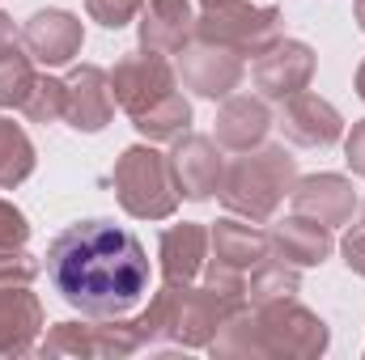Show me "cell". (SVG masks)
Here are the masks:
<instances>
[{"instance_id": "obj_1", "label": "cell", "mask_w": 365, "mask_h": 360, "mask_svg": "<svg viewBox=\"0 0 365 360\" xmlns=\"http://www.w3.org/2000/svg\"><path fill=\"white\" fill-rule=\"evenodd\" d=\"M51 288L86 318H123L149 292V255L115 221H81L47 246Z\"/></svg>"}, {"instance_id": "obj_2", "label": "cell", "mask_w": 365, "mask_h": 360, "mask_svg": "<svg viewBox=\"0 0 365 360\" xmlns=\"http://www.w3.org/2000/svg\"><path fill=\"white\" fill-rule=\"evenodd\" d=\"M110 90L115 102L128 110L132 127L153 144V140H179L191 127V102L179 93V73L166 64L158 51H128L110 68Z\"/></svg>"}, {"instance_id": "obj_3", "label": "cell", "mask_w": 365, "mask_h": 360, "mask_svg": "<svg viewBox=\"0 0 365 360\" xmlns=\"http://www.w3.org/2000/svg\"><path fill=\"white\" fill-rule=\"evenodd\" d=\"M247 297H225L212 284H166L162 292H153L149 309L136 322L140 344H179V348H208L217 327L242 309Z\"/></svg>"}, {"instance_id": "obj_4", "label": "cell", "mask_w": 365, "mask_h": 360, "mask_svg": "<svg viewBox=\"0 0 365 360\" xmlns=\"http://www.w3.org/2000/svg\"><path fill=\"white\" fill-rule=\"evenodd\" d=\"M297 162L284 144H259V149H247L234 166H225L221 174V203L242 216V221H272L276 208L284 195H293L297 186Z\"/></svg>"}, {"instance_id": "obj_5", "label": "cell", "mask_w": 365, "mask_h": 360, "mask_svg": "<svg viewBox=\"0 0 365 360\" xmlns=\"http://www.w3.org/2000/svg\"><path fill=\"white\" fill-rule=\"evenodd\" d=\"M115 195H119V208L136 221H166L175 216L179 208V182L170 170V157L158 153L153 144H132L119 153L115 162Z\"/></svg>"}, {"instance_id": "obj_6", "label": "cell", "mask_w": 365, "mask_h": 360, "mask_svg": "<svg viewBox=\"0 0 365 360\" xmlns=\"http://www.w3.org/2000/svg\"><path fill=\"white\" fill-rule=\"evenodd\" d=\"M195 38L204 43H221L230 51L247 55H264L272 43L284 38V21L276 4H255V0H217L204 4L195 13Z\"/></svg>"}, {"instance_id": "obj_7", "label": "cell", "mask_w": 365, "mask_h": 360, "mask_svg": "<svg viewBox=\"0 0 365 360\" xmlns=\"http://www.w3.org/2000/svg\"><path fill=\"white\" fill-rule=\"evenodd\" d=\"M255 322H259V344L264 356H280V360H314L327 352L331 331L327 322L306 309L297 297L289 301H272V305H251Z\"/></svg>"}, {"instance_id": "obj_8", "label": "cell", "mask_w": 365, "mask_h": 360, "mask_svg": "<svg viewBox=\"0 0 365 360\" xmlns=\"http://www.w3.org/2000/svg\"><path fill=\"white\" fill-rule=\"evenodd\" d=\"M140 335H136V322L128 318H93V322H56L38 352L43 356H102V360H115V356H132L140 352Z\"/></svg>"}, {"instance_id": "obj_9", "label": "cell", "mask_w": 365, "mask_h": 360, "mask_svg": "<svg viewBox=\"0 0 365 360\" xmlns=\"http://www.w3.org/2000/svg\"><path fill=\"white\" fill-rule=\"evenodd\" d=\"M242 55L221 47V43H204V38H191L179 51V81L191 93L217 102V97H230V93L242 85Z\"/></svg>"}, {"instance_id": "obj_10", "label": "cell", "mask_w": 365, "mask_h": 360, "mask_svg": "<svg viewBox=\"0 0 365 360\" xmlns=\"http://www.w3.org/2000/svg\"><path fill=\"white\" fill-rule=\"evenodd\" d=\"M21 47L30 51V60H38L47 68H64V64H73L81 55L86 26L68 9H38L21 26Z\"/></svg>"}, {"instance_id": "obj_11", "label": "cell", "mask_w": 365, "mask_h": 360, "mask_svg": "<svg viewBox=\"0 0 365 360\" xmlns=\"http://www.w3.org/2000/svg\"><path fill=\"white\" fill-rule=\"evenodd\" d=\"M166 157H170V170H175V182H179L182 199L204 203V199H212V195L221 191L225 157H221V149H217V140H212V136L182 132Z\"/></svg>"}, {"instance_id": "obj_12", "label": "cell", "mask_w": 365, "mask_h": 360, "mask_svg": "<svg viewBox=\"0 0 365 360\" xmlns=\"http://www.w3.org/2000/svg\"><path fill=\"white\" fill-rule=\"evenodd\" d=\"M310 81H314V51L302 38H280L255 60V90L268 102H284L310 90Z\"/></svg>"}, {"instance_id": "obj_13", "label": "cell", "mask_w": 365, "mask_h": 360, "mask_svg": "<svg viewBox=\"0 0 365 360\" xmlns=\"http://www.w3.org/2000/svg\"><path fill=\"white\" fill-rule=\"evenodd\" d=\"M68 97H64V119L73 132L98 136L110 119H115V90H110V73L98 64H81L68 73Z\"/></svg>"}, {"instance_id": "obj_14", "label": "cell", "mask_w": 365, "mask_h": 360, "mask_svg": "<svg viewBox=\"0 0 365 360\" xmlns=\"http://www.w3.org/2000/svg\"><path fill=\"white\" fill-rule=\"evenodd\" d=\"M276 123H280L284 140H293V144H302V149H327V144H336V140L344 136L340 110H336L327 97L306 93V90L280 102V119H276Z\"/></svg>"}, {"instance_id": "obj_15", "label": "cell", "mask_w": 365, "mask_h": 360, "mask_svg": "<svg viewBox=\"0 0 365 360\" xmlns=\"http://www.w3.org/2000/svg\"><path fill=\"white\" fill-rule=\"evenodd\" d=\"M293 212H302L327 229H340L357 212V191L344 174H310V179H297V186H293Z\"/></svg>"}, {"instance_id": "obj_16", "label": "cell", "mask_w": 365, "mask_h": 360, "mask_svg": "<svg viewBox=\"0 0 365 360\" xmlns=\"http://www.w3.org/2000/svg\"><path fill=\"white\" fill-rule=\"evenodd\" d=\"M43 335V301L30 284H0V356H26Z\"/></svg>"}, {"instance_id": "obj_17", "label": "cell", "mask_w": 365, "mask_h": 360, "mask_svg": "<svg viewBox=\"0 0 365 360\" xmlns=\"http://www.w3.org/2000/svg\"><path fill=\"white\" fill-rule=\"evenodd\" d=\"M272 110H268V97H251V93H230L217 110V144L221 149H234V153H247V149H259L272 132Z\"/></svg>"}, {"instance_id": "obj_18", "label": "cell", "mask_w": 365, "mask_h": 360, "mask_svg": "<svg viewBox=\"0 0 365 360\" xmlns=\"http://www.w3.org/2000/svg\"><path fill=\"white\" fill-rule=\"evenodd\" d=\"M195 38V9L191 0H149L140 9V47L158 55H179Z\"/></svg>"}, {"instance_id": "obj_19", "label": "cell", "mask_w": 365, "mask_h": 360, "mask_svg": "<svg viewBox=\"0 0 365 360\" xmlns=\"http://www.w3.org/2000/svg\"><path fill=\"white\" fill-rule=\"evenodd\" d=\"M268 242H272L276 259H284V263H293V268H319V263H327L331 250H336L331 229L319 225V221H310V216H302V212L276 221L272 233H268Z\"/></svg>"}, {"instance_id": "obj_20", "label": "cell", "mask_w": 365, "mask_h": 360, "mask_svg": "<svg viewBox=\"0 0 365 360\" xmlns=\"http://www.w3.org/2000/svg\"><path fill=\"white\" fill-rule=\"evenodd\" d=\"M208 263V229L195 221L170 225L158 242V268L166 284H191L195 275H204Z\"/></svg>"}, {"instance_id": "obj_21", "label": "cell", "mask_w": 365, "mask_h": 360, "mask_svg": "<svg viewBox=\"0 0 365 360\" xmlns=\"http://www.w3.org/2000/svg\"><path fill=\"white\" fill-rule=\"evenodd\" d=\"M272 255V242L268 233L255 225V221H238V216H221L212 229H208V259L225 263V268L251 271L259 259Z\"/></svg>"}, {"instance_id": "obj_22", "label": "cell", "mask_w": 365, "mask_h": 360, "mask_svg": "<svg viewBox=\"0 0 365 360\" xmlns=\"http://www.w3.org/2000/svg\"><path fill=\"white\" fill-rule=\"evenodd\" d=\"M302 292V268L284 263V259H259L247 280V305H272V301H289Z\"/></svg>"}, {"instance_id": "obj_23", "label": "cell", "mask_w": 365, "mask_h": 360, "mask_svg": "<svg viewBox=\"0 0 365 360\" xmlns=\"http://www.w3.org/2000/svg\"><path fill=\"white\" fill-rule=\"evenodd\" d=\"M34 162H38V153H34L26 127L0 115V191L21 186V182L34 174Z\"/></svg>"}, {"instance_id": "obj_24", "label": "cell", "mask_w": 365, "mask_h": 360, "mask_svg": "<svg viewBox=\"0 0 365 360\" xmlns=\"http://www.w3.org/2000/svg\"><path fill=\"white\" fill-rule=\"evenodd\" d=\"M34 81H38V73H34L30 51H21V47L0 51V110H21Z\"/></svg>"}, {"instance_id": "obj_25", "label": "cell", "mask_w": 365, "mask_h": 360, "mask_svg": "<svg viewBox=\"0 0 365 360\" xmlns=\"http://www.w3.org/2000/svg\"><path fill=\"white\" fill-rule=\"evenodd\" d=\"M64 97H68V85L60 77H38L30 97L21 102V115L30 123H60L64 119Z\"/></svg>"}, {"instance_id": "obj_26", "label": "cell", "mask_w": 365, "mask_h": 360, "mask_svg": "<svg viewBox=\"0 0 365 360\" xmlns=\"http://www.w3.org/2000/svg\"><path fill=\"white\" fill-rule=\"evenodd\" d=\"M145 4L149 0H86V13H90L98 26H106V30H123L128 21L140 17Z\"/></svg>"}, {"instance_id": "obj_27", "label": "cell", "mask_w": 365, "mask_h": 360, "mask_svg": "<svg viewBox=\"0 0 365 360\" xmlns=\"http://www.w3.org/2000/svg\"><path fill=\"white\" fill-rule=\"evenodd\" d=\"M43 263L26 250V246H13V250H0V284H34Z\"/></svg>"}, {"instance_id": "obj_28", "label": "cell", "mask_w": 365, "mask_h": 360, "mask_svg": "<svg viewBox=\"0 0 365 360\" xmlns=\"http://www.w3.org/2000/svg\"><path fill=\"white\" fill-rule=\"evenodd\" d=\"M30 242V221L17 203L0 199V250H13V246H26Z\"/></svg>"}, {"instance_id": "obj_29", "label": "cell", "mask_w": 365, "mask_h": 360, "mask_svg": "<svg viewBox=\"0 0 365 360\" xmlns=\"http://www.w3.org/2000/svg\"><path fill=\"white\" fill-rule=\"evenodd\" d=\"M344 162L357 179H365V119H357L353 132L344 136Z\"/></svg>"}, {"instance_id": "obj_30", "label": "cell", "mask_w": 365, "mask_h": 360, "mask_svg": "<svg viewBox=\"0 0 365 360\" xmlns=\"http://www.w3.org/2000/svg\"><path fill=\"white\" fill-rule=\"evenodd\" d=\"M340 250H344L349 271L365 280V225H361V229H349V238H344V246H340Z\"/></svg>"}, {"instance_id": "obj_31", "label": "cell", "mask_w": 365, "mask_h": 360, "mask_svg": "<svg viewBox=\"0 0 365 360\" xmlns=\"http://www.w3.org/2000/svg\"><path fill=\"white\" fill-rule=\"evenodd\" d=\"M17 43H21V30L13 26L9 13H0V51H9V47H17Z\"/></svg>"}, {"instance_id": "obj_32", "label": "cell", "mask_w": 365, "mask_h": 360, "mask_svg": "<svg viewBox=\"0 0 365 360\" xmlns=\"http://www.w3.org/2000/svg\"><path fill=\"white\" fill-rule=\"evenodd\" d=\"M353 13H357V26H361V34H365V0H353Z\"/></svg>"}, {"instance_id": "obj_33", "label": "cell", "mask_w": 365, "mask_h": 360, "mask_svg": "<svg viewBox=\"0 0 365 360\" xmlns=\"http://www.w3.org/2000/svg\"><path fill=\"white\" fill-rule=\"evenodd\" d=\"M357 93H361V102H365V60H361V68H357Z\"/></svg>"}, {"instance_id": "obj_34", "label": "cell", "mask_w": 365, "mask_h": 360, "mask_svg": "<svg viewBox=\"0 0 365 360\" xmlns=\"http://www.w3.org/2000/svg\"><path fill=\"white\" fill-rule=\"evenodd\" d=\"M200 4H217V0H200Z\"/></svg>"}, {"instance_id": "obj_35", "label": "cell", "mask_w": 365, "mask_h": 360, "mask_svg": "<svg viewBox=\"0 0 365 360\" xmlns=\"http://www.w3.org/2000/svg\"><path fill=\"white\" fill-rule=\"evenodd\" d=\"M361 216H365V203H361Z\"/></svg>"}]
</instances>
